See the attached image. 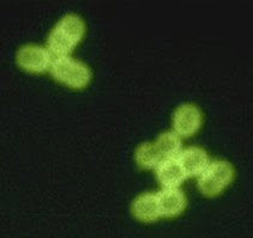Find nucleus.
<instances>
[{"label":"nucleus","mask_w":253,"mask_h":238,"mask_svg":"<svg viewBox=\"0 0 253 238\" xmlns=\"http://www.w3.org/2000/svg\"><path fill=\"white\" fill-rule=\"evenodd\" d=\"M85 33V23L77 15H66L60 19L47 38V49L55 58L70 57L82 41Z\"/></svg>","instance_id":"f257e3e1"},{"label":"nucleus","mask_w":253,"mask_h":238,"mask_svg":"<svg viewBox=\"0 0 253 238\" xmlns=\"http://www.w3.org/2000/svg\"><path fill=\"white\" fill-rule=\"evenodd\" d=\"M50 75L57 82L77 90L86 88L91 80L89 67L71 57L55 58L50 67Z\"/></svg>","instance_id":"f03ea898"},{"label":"nucleus","mask_w":253,"mask_h":238,"mask_svg":"<svg viewBox=\"0 0 253 238\" xmlns=\"http://www.w3.org/2000/svg\"><path fill=\"white\" fill-rule=\"evenodd\" d=\"M234 178V168L227 161H213L198 176V189L204 197L213 198L221 194Z\"/></svg>","instance_id":"7ed1b4c3"},{"label":"nucleus","mask_w":253,"mask_h":238,"mask_svg":"<svg viewBox=\"0 0 253 238\" xmlns=\"http://www.w3.org/2000/svg\"><path fill=\"white\" fill-rule=\"evenodd\" d=\"M17 64L21 68L32 73H44L53 64L52 53L36 44H25L17 53Z\"/></svg>","instance_id":"20e7f679"},{"label":"nucleus","mask_w":253,"mask_h":238,"mask_svg":"<svg viewBox=\"0 0 253 238\" xmlns=\"http://www.w3.org/2000/svg\"><path fill=\"white\" fill-rule=\"evenodd\" d=\"M202 122H203V116H202L201 110L195 104H182L174 111L173 115V130L174 133L178 134L179 136H195L197 132L201 128Z\"/></svg>","instance_id":"39448f33"},{"label":"nucleus","mask_w":253,"mask_h":238,"mask_svg":"<svg viewBox=\"0 0 253 238\" xmlns=\"http://www.w3.org/2000/svg\"><path fill=\"white\" fill-rule=\"evenodd\" d=\"M157 181L160 182L164 188H174L179 187L185 180H187V175L182 169L178 157L164 159L155 168Z\"/></svg>","instance_id":"423d86ee"},{"label":"nucleus","mask_w":253,"mask_h":238,"mask_svg":"<svg viewBox=\"0 0 253 238\" xmlns=\"http://www.w3.org/2000/svg\"><path fill=\"white\" fill-rule=\"evenodd\" d=\"M157 197H159L161 217H178L185 211L187 206V199L185 197V193L178 187L164 188L161 192L157 193Z\"/></svg>","instance_id":"0eeeda50"},{"label":"nucleus","mask_w":253,"mask_h":238,"mask_svg":"<svg viewBox=\"0 0 253 238\" xmlns=\"http://www.w3.org/2000/svg\"><path fill=\"white\" fill-rule=\"evenodd\" d=\"M178 159L187 177L199 176L210 163V157L203 148L191 146L179 153Z\"/></svg>","instance_id":"6e6552de"},{"label":"nucleus","mask_w":253,"mask_h":238,"mask_svg":"<svg viewBox=\"0 0 253 238\" xmlns=\"http://www.w3.org/2000/svg\"><path fill=\"white\" fill-rule=\"evenodd\" d=\"M132 213L137 219L144 223L156 222L161 218L157 193H144L132 204Z\"/></svg>","instance_id":"1a4fd4ad"},{"label":"nucleus","mask_w":253,"mask_h":238,"mask_svg":"<svg viewBox=\"0 0 253 238\" xmlns=\"http://www.w3.org/2000/svg\"><path fill=\"white\" fill-rule=\"evenodd\" d=\"M155 146L164 161V159L174 158V157L179 156V153L182 151V141L178 134L174 132H165L159 136Z\"/></svg>","instance_id":"9d476101"},{"label":"nucleus","mask_w":253,"mask_h":238,"mask_svg":"<svg viewBox=\"0 0 253 238\" xmlns=\"http://www.w3.org/2000/svg\"><path fill=\"white\" fill-rule=\"evenodd\" d=\"M161 161L162 158L155 146V142L154 144L153 142H144V144H142L137 148L136 162L142 169H155Z\"/></svg>","instance_id":"9b49d317"}]
</instances>
